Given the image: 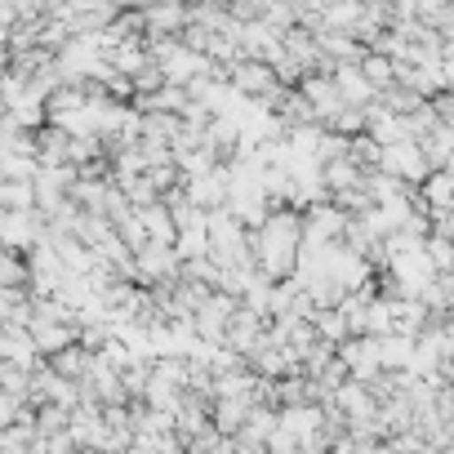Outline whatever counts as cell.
I'll use <instances>...</instances> for the list:
<instances>
[{
    "instance_id": "1",
    "label": "cell",
    "mask_w": 454,
    "mask_h": 454,
    "mask_svg": "<svg viewBox=\"0 0 454 454\" xmlns=\"http://www.w3.org/2000/svg\"><path fill=\"white\" fill-rule=\"evenodd\" d=\"M299 250H303V214L299 209H272L259 232H250V254L254 272L268 277L272 286L290 281L299 272Z\"/></svg>"
},
{
    "instance_id": "2",
    "label": "cell",
    "mask_w": 454,
    "mask_h": 454,
    "mask_svg": "<svg viewBox=\"0 0 454 454\" xmlns=\"http://www.w3.org/2000/svg\"><path fill=\"white\" fill-rule=\"evenodd\" d=\"M183 277V259H178V250L174 246H143L138 254H134V286H174Z\"/></svg>"
},
{
    "instance_id": "3",
    "label": "cell",
    "mask_w": 454,
    "mask_h": 454,
    "mask_svg": "<svg viewBox=\"0 0 454 454\" xmlns=\"http://www.w3.org/2000/svg\"><path fill=\"white\" fill-rule=\"evenodd\" d=\"M268 330H272L268 317H254V312L241 308V312L232 317V325H227V343H223V348H227V352H237L241 361H250V356L259 352V343L268 339Z\"/></svg>"
},
{
    "instance_id": "4",
    "label": "cell",
    "mask_w": 454,
    "mask_h": 454,
    "mask_svg": "<svg viewBox=\"0 0 454 454\" xmlns=\"http://www.w3.org/2000/svg\"><path fill=\"white\" fill-rule=\"evenodd\" d=\"M343 370L356 379V383H365V379H374L379 370H383V361H379V339H352V343H343Z\"/></svg>"
},
{
    "instance_id": "5",
    "label": "cell",
    "mask_w": 454,
    "mask_h": 454,
    "mask_svg": "<svg viewBox=\"0 0 454 454\" xmlns=\"http://www.w3.org/2000/svg\"><path fill=\"white\" fill-rule=\"evenodd\" d=\"M0 361H10V365H19V370L32 374L41 365V352H36V343H32L27 330H0Z\"/></svg>"
},
{
    "instance_id": "6",
    "label": "cell",
    "mask_w": 454,
    "mask_h": 454,
    "mask_svg": "<svg viewBox=\"0 0 454 454\" xmlns=\"http://www.w3.org/2000/svg\"><path fill=\"white\" fill-rule=\"evenodd\" d=\"M138 223H143L147 246H174V241H178L174 218H169V209H165L160 200H156V205H147V209H138Z\"/></svg>"
},
{
    "instance_id": "7",
    "label": "cell",
    "mask_w": 454,
    "mask_h": 454,
    "mask_svg": "<svg viewBox=\"0 0 454 454\" xmlns=\"http://www.w3.org/2000/svg\"><path fill=\"white\" fill-rule=\"evenodd\" d=\"M90 365H94V352H85L81 343H72L67 352L50 356V370H54L59 379H67V383H85V379H90Z\"/></svg>"
},
{
    "instance_id": "8",
    "label": "cell",
    "mask_w": 454,
    "mask_h": 454,
    "mask_svg": "<svg viewBox=\"0 0 454 454\" xmlns=\"http://www.w3.org/2000/svg\"><path fill=\"white\" fill-rule=\"evenodd\" d=\"M312 330H317V339L330 348V343H343L348 339V317H343V308H334V312H312Z\"/></svg>"
},
{
    "instance_id": "9",
    "label": "cell",
    "mask_w": 454,
    "mask_h": 454,
    "mask_svg": "<svg viewBox=\"0 0 454 454\" xmlns=\"http://www.w3.org/2000/svg\"><path fill=\"white\" fill-rule=\"evenodd\" d=\"M27 259L14 250H0V290H27Z\"/></svg>"
},
{
    "instance_id": "10",
    "label": "cell",
    "mask_w": 454,
    "mask_h": 454,
    "mask_svg": "<svg viewBox=\"0 0 454 454\" xmlns=\"http://www.w3.org/2000/svg\"><path fill=\"white\" fill-rule=\"evenodd\" d=\"M67 423H72V410H63V405L36 410V436H59V432H67Z\"/></svg>"
},
{
    "instance_id": "11",
    "label": "cell",
    "mask_w": 454,
    "mask_h": 454,
    "mask_svg": "<svg viewBox=\"0 0 454 454\" xmlns=\"http://www.w3.org/2000/svg\"><path fill=\"white\" fill-rule=\"evenodd\" d=\"M125 454H143V450H138V445H134V450H125Z\"/></svg>"
}]
</instances>
